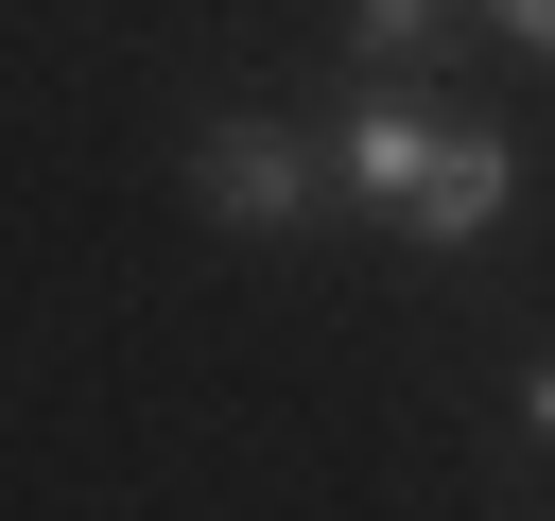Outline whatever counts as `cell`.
Returning a JSON list of instances; mask_svg holds the SVG:
<instances>
[{"label": "cell", "instance_id": "4", "mask_svg": "<svg viewBox=\"0 0 555 521\" xmlns=\"http://www.w3.org/2000/svg\"><path fill=\"white\" fill-rule=\"evenodd\" d=\"M434 35H451V0H347V52L364 69H416Z\"/></svg>", "mask_w": 555, "mask_h": 521}, {"label": "cell", "instance_id": "5", "mask_svg": "<svg viewBox=\"0 0 555 521\" xmlns=\"http://www.w3.org/2000/svg\"><path fill=\"white\" fill-rule=\"evenodd\" d=\"M486 17H503V35H520V52L555 69V0H486Z\"/></svg>", "mask_w": 555, "mask_h": 521}, {"label": "cell", "instance_id": "2", "mask_svg": "<svg viewBox=\"0 0 555 521\" xmlns=\"http://www.w3.org/2000/svg\"><path fill=\"white\" fill-rule=\"evenodd\" d=\"M330 174H347V208H382V226H399V208H416V174H434V104H416L399 69H364V104L330 122Z\"/></svg>", "mask_w": 555, "mask_h": 521}, {"label": "cell", "instance_id": "1", "mask_svg": "<svg viewBox=\"0 0 555 521\" xmlns=\"http://www.w3.org/2000/svg\"><path fill=\"white\" fill-rule=\"evenodd\" d=\"M191 191H208V226L278 243V226L312 208V139H278V122H208V139H191Z\"/></svg>", "mask_w": 555, "mask_h": 521}, {"label": "cell", "instance_id": "3", "mask_svg": "<svg viewBox=\"0 0 555 521\" xmlns=\"http://www.w3.org/2000/svg\"><path fill=\"white\" fill-rule=\"evenodd\" d=\"M503 191H520V156H503V122H434V174H416V243H486L503 226Z\"/></svg>", "mask_w": 555, "mask_h": 521}]
</instances>
